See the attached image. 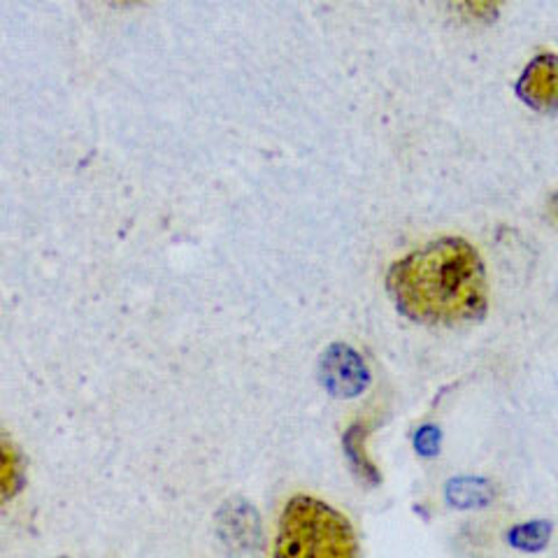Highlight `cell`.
<instances>
[{
	"label": "cell",
	"mask_w": 558,
	"mask_h": 558,
	"mask_svg": "<svg viewBox=\"0 0 558 558\" xmlns=\"http://www.w3.org/2000/svg\"><path fill=\"white\" fill-rule=\"evenodd\" d=\"M459 5L477 22H494L498 16L500 0H459Z\"/></svg>",
	"instance_id": "obj_8"
},
{
	"label": "cell",
	"mask_w": 558,
	"mask_h": 558,
	"mask_svg": "<svg viewBox=\"0 0 558 558\" xmlns=\"http://www.w3.org/2000/svg\"><path fill=\"white\" fill-rule=\"evenodd\" d=\"M24 480L22 453L16 445L0 433V505L8 502L16 492H20Z\"/></svg>",
	"instance_id": "obj_5"
},
{
	"label": "cell",
	"mask_w": 558,
	"mask_h": 558,
	"mask_svg": "<svg viewBox=\"0 0 558 558\" xmlns=\"http://www.w3.org/2000/svg\"><path fill=\"white\" fill-rule=\"evenodd\" d=\"M324 373H326L328 387L333 389V393H342V396L359 393L365 387V381H368V375H365L361 359L347 347H336L333 352L328 354L324 363Z\"/></svg>",
	"instance_id": "obj_4"
},
{
	"label": "cell",
	"mask_w": 558,
	"mask_h": 558,
	"mask_svg": "<svg viewBox=\"0 0 558 558\" xmlns=\"http://www.w3.org/2000/svg\"><path fill=\"white\" fill-rule=\"evenodd\" d=\"M554 209H556V215H558V198H554Z\"/></svg>",
	"instance_id": "obj_10"
},
{
	"label": "cell",
	"mask_w": 558,
	"mask_h": 558,
	"mask_svg": "<svg viewBox=\"0 0 558 558\" xmlns=\"http://www.w3.org/2000/svg\"><path fill=\"white\" fill-rule=\"evenodd\" d=\"M387 287L405 317L433 326L475 322L488 303L484 260L461 238L435 240L403 256L389 270Z\"/></svg>",
	"instance_id": "obj_1"
},
{
	"label": "cell",
	"mask_w": 558,
	"mask_h": 558,
	"mask_svg": "<svg viewBox=\"0 0 558 558\" xmlns=\"http://www.w3.org/2000/svg\"><path fill=\"white\" fill-rule=\"evenodd\" d=\"M551 535V526L547 521H531L526 526H517L510 533V543L519 549H529L537 551L539 547H545V543Z\"/></svg>",
	"instance_id": "obj_7"
},
{
	"label": "cell",
	"mask_w": 558,
	"mask_h": 558,
	"mask_svg": "<svg viewBox=\"0 0 558 558\" xmlns=\"http://www.w3.org/2000/svg\"><path fill=\"white\" fill-rule=\"evenodd\" d=\"M277 556L349 558L356 556V535L349 521L314 498H293L279 521Z\"/></svg>",
	"instance_id": "obj_2"
},
{
	"label": "cell",
	"mask_w": 558,
	"mask_h": 558,
	"mask_svg": "<svg viewBox=\"0 0 558 558\" xmlns=\"http://www.w3.org/2000/svg\"><path fill=\"white\" fill-rule=\"evenodd\" d=\"M517 96L535 112L558 110V54H539L517 82Z\"/></svg>",
	"instance_id": "obj_3"
},
{
	"label": "cell",
	"mask_w": 558,
	"mask_h": 558,
	"mask_svg": "<svg viewBox=\"0 0 558 558\" xmlns=\"http://www.w3.org/2000/svg\"><path fill=\"white\" fill-rule=\"evenodd\" d=\"M414 445L418 451L424 453V457H433V453H438V449H440V430L433 426H424L416 433Z\"/></svg>",
	"instance_id": "obj_9"
},
{
	"label": "cell",
	"mask_w": 558,
	"mask_h": 558,
	"mask_svg": "<svg viewBox=\"0 0 558 558\" xmlns=\"http://www.w3.org/2000/svg\"><path fill=\"white\" fill-rule=\"evenodd\" d=\"M447 500L457 508H480L494 500V486L484 480H451L447 486Z\"/></svg>",
	"instance_id": "obj_6"
}]
</instances>
